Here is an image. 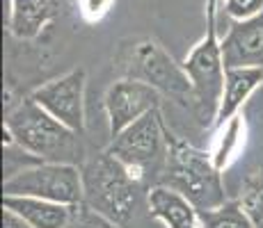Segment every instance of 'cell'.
Masks as SVG:
<instances>
[{
	"label": "cell",
	"mask_w": 263,
	"mask_h": 228,
	"mask_svg": "<svg viewBox=\"0 0 263 228\" xmlns=\"http://www.w3.org/2000/svg\"><path fill=\"white\" fill-rule=\"evenodd\" d=\"M115 67L121 78L140 80L197 116V96L183 64H179L154 37H133L119 44Z\"/></svg>",
	"instance_id": "obj_3"
},
{
	"label": "cell",
	"mask_w": 263,
	"mask_h": 228,
	"mask_svg": "<svg viewBox=\"0 0 263 228\" xmlns=\"http://www.w3.org/2000/svg\"><path fill=\"white\" fill-rule=\"evenodd\" d=\"M220 171L209 153L195 149L167 128V162L158 185L181 192L199 212H209L227 203Z\"/></svg>",
	"instance_id": "obj_4"
},
{
	"label": "cell",
	"mask_w": 263,
	"mask_h": 228,
	"mask_svg": "<svg viewBox=\"0 0 263 228\" xmlns=\"http://www.w3.org/2000/svg\"><path fill=\"white\" fill-rule=\"evenodd\" d=\"M83 185L85 201L94 212L115 221L121 228H133L140 219V212L149 210L146 192L149 187L135 178L121 162H117L108 151L83 162Z\"/></svg>",
	"instance_id": "obj_1"
},
{
	"label": "cell",
	"mask_w": 263,
	"mask_h": 228,
	"mask_svg": "<svg viewBox=\"0 0 263 228\" xmlns=\"http://www.w3.org/2000/svg\"><path fill=\"white\" fill-rule=\"evenodd\" d=\"M160 100H163V94L156 91L154 87H149V85L140 82V80H128V78L115 80L103 96V108H105V116H108L110 135L112 137L119 135L121 130L133 126L135 121H140L151 110H158Z\"/></svg>",
	"instance_id": "obj_8"
},
{
	"label": "cell",
	"mask_w": 263,
	"mask_h": 228,
	"mask_svg": "<svg viewBox=\"0 0 263 228\" xmlns=\"http://www.w3.org/2000/svg\"><path fill=\"white\" fill-rule=\"evenodd\" d=\"M263 85V69L254 67H240V69H227L224 71V87H222L220 108H217L215 126L222 128L236 119L240 108L252 98L256 89Z\"/></svg>",
	"instance_id": "obj_11"
},
{
	"label": "cell",
	"mask_w": 263,
	"mask_h": 228,
	"mask_svg": "<svg viewBox=\"0 0 263 228\" xmlns=\"http://www.w3.org/2000/svg\"><path fill=\"white\" fill-rule=\"evenodd\" d=\"M224 69H263V12L245 21H234L222 39Z\"/></svg>",
	"instance_id": "obj_9"
},
{
	"label": "cell",
	"mask_w": 263,
	"mask_h": 228,
	"mask_svg": "<svg viewBox=\"0 0 263 228\" xmlns=\"http://www.w3.org/2000/svg\"><path fill=\"white\" fill-rule=\"evenodd\" d=\"M3 208L16 212L32 228H69L78 210V205H64L30 196H3Z\"/></svg>",
	"instance_id": "obj_13"
},
{
	"label": "cell",
	"mask_w": 263,
	"mask_h": 228,
	"mask_svg": "<svg viewBox=\"0 0 263 228\" xmlns=\"http://www.w3.org/2000/svg\"><path fill=\"white\" fill-rule=\"evenodd\" d=\"M69 228H121V226H117L110 219H105L103 215H99V212H94L92 208H87L83 203V205H78L76 217H73L71 224H69Z\"/></svg>",
	"instance_id": "obj_16"
},
{
	"label": "cell",
	"mask_w": 263,
	"mask_h": 228,
	"mask_svg": "<svg viewBox=\"0 0 263 228\" xmlns=\"http://www.w3.org/2000/svg\"><path fill=\"white\" fill-rule=\"evenodd\" d=\"M3 196H30L64 205H83V169L62 162H39L3 180Z\"/></svg>",
	"instance_id": "obj_6"
},
{
	"label": "cell",
	"mask_w": 263,
	"mask_h": 228,
	"mask_svg": "<svg viewBox=\"0 0 263 228\" xmlns=\"http://www.w3.org/2000/svg\"><path fill=\"white\" fill-rule=\"evenodd\" d=\"M222 7L234 21H245L263 12V0H222Z\"/></svg>",
	"instance_id": "obj_17"
},
{
	"label": "cell",
	"mask_w": 263,
	"mask_h": 228,
	"mask_svg": "<svg viewBox=\"0 0 263 228\" xmlns=\"http://www.w3.org/2000/svg\"><path fill=\"white\" fill-rule=\"evenodd\" d=\"M146 205L149 215L163 228H201V212L181 192L167 185H151Z\"/></svg>",
	"instance_id": "obj_10"
},
{
	"label": "cell",
	"mask_w": 263,
	"mask_h": 228,
	"mask_svg": "<svg viewBox=\"0 0 263 228\" xmlns=\"http://www.w3.org/2000/svg\"><path fill=\"white\" fill-rule=\"evenodd\" d=\"M85 82H87L85 71L73 69L69 73L60 75V78H53L48 82L39 85L37 89H32L30 98L37 105H42L60 123L71 128L73 133L83 135V130H85Z\"/></svg>",
	"instance_id": "obj_7"
},
{
	"label": "cell",
	"mask_w": 263,
	"mask_h": 228,
	"mask_svg": "<svg viewBox=\"0 0 263 228\" xmlns=\"http://www.w3.org/2000/svg\"><path fill=\"white\" fill-rule=\"evenodd\" d=\"M238 203L252 217L254 224L263 221V167H259L254 174H250L242 180Z\"/></svg>",
	"instance_id": "obj_15"
},
{
	"label": "cell",
	"mask_w": 263,
	"mask_h": 228,
	"mask_svg": "<svg viewBox=\"0 0 263 228\" xmlns=\"http://www.w3.org/2000/svg\"><path fill=\"white\" fill-rule=\"evenodd\" d=\"M256 228H263V221H259V224H256Z\"/></svg>",
	"instance_id": "obj_19"
},
{
	"label": "cell",
	"mask_w": 263,
	"mask_h": 228,
	"mask_svg": "<svg viewBox=\"0 0 263 228\" xmlns=\"http://www.w3.org/2000/svg\"><path fill=\"white\" fill-rule=\"evenodd\" d=\"M5 135L7 144H16L42 162H62L78 167L85 160L80 135L60 123L30 96L7 112Z\"/></svg>",
	"instance_id": "obj_2"
},
{
	"label": "cell",
	"mask_w": 263,
	"mask_h": 228,
	"mask_svg": "<svg viewBox=\"0 0 263 228\" xmlns=\"http://www.w3.org/2000/svg\"><path fill=\"white\" fill-rule=\"evenodd\" d=\"M3 228H32V226H30L23 217H18L16 212H12V210L5 208L3 210Z\"/></svg>",
	"instance_id": "obj_18"
},
{
	"label": "cell",
	"mask_w": 263,
	"mask_h": 228,
	"mask_svg": "<svg viewBox=\"0 0 263 228\" xmlns=\"http://www.w3.org/2000/svg\"><path fill=\"white\" fill-rule=\"evenodd\" d=\"M105 151L144 185H158L167 162V126L160 108L115 135Z\"/></svg>",
	"instance_id": "obj_5"
},
{
	"label": "cell",
	"mask_w": 263,
	"mask_h": 228,
	"mask_svg": "<svg viewBox=\"0 0 263 228\" xmlns=\"http://www.w3.org/2000/svg\"><path fill=\"white\" fill-rule=\"evenodd\" d=\"M201 228H256L238 201H227L215 210L201 212Z\"/></svg>",
	"instance_id": "obj_14"
},
{
	"label": "cell",
	"mask_w": 263,
	"mask_h": 228,
	"mask_svg": "<svg viewBox=\"0 0 263 228\" xmlns=\"http://www.w3.org/2000/svg\"><path fill=\"white\" fill-rule=\"evenodd\" d=\"M60 14V0H7V28L16 39H37Z\"/></svg>",
	"instance_id": "obj_12"
}]
</instances>
